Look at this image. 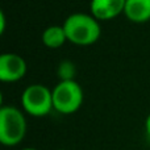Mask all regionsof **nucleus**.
I'll return each instance as SVG.
<instances>
[{
  "instance_id": "nucleus-1",
  "label": "nucleus",
  "mask_w": 150,
  "mask_h": 150,
  "mask_svg": "<svg viewBox=\"0 0 150 150\" xmlns=\"http://www.w3.org/2000/svg\"><path fill=\"white\" fill-rule=\"evenodd\" d=\"M62 25L67 36V41L75 46H91L100 38V21L91 13H71Z\"/></svg>"
},
{
  "instance_id": "nucleus-2",
  "label": "nucleus",
  "mask_w": 150,
  "mask_h": 150,
  "mask_svg": "<svg viewBox=\"0 0 150 150\" xmlns=\"http://www.w3.org/2000/svg\"><path fill=\"white\" fill-rule=\"evenodd\" d=\"M28 122L24 111L16 105H1L0 108V142L13 148L25 138Z\"/></svg>"
},
{
  "instance_id": "nucleus-3",
  "label": "nucleus",
  "mask_w": 150,
  "mask_h": 150,
  "mask_svg": "<svg viewBox=\"0 0 150 150\" xmlns=\"http://www.w3.org/2000/svg\"><path fill=\"white\" fill-rule=\"evenodd\" d=\"M84 100L83 88L76 80H59L53 88V105L61 115H73Z\"/></svg>"
},
{
  "instance_id": "nucleus-4",
  "label": "nucleus",
  "mask_w": 150,
  "mask_h": 150,
  "mask_svg": "<svg viewBox=\"0 0 150 150\" xmlns=\"http://www.w3.org/2000/svg\"><path fill=\"white\" fill-rule=\"evenodd\" d=\"M21 107L25 113L32 117H44L54 109L53 90L41 83L30 84L23 91Z\"/></svg>"
},
{
  "instance_id": "nucleus-5",
  "label": "nucleus",
  "mask_w": 150,
  "mask_h": 150,
  "mask_svg": "<svg viewBox=\"0 0 150 150\" xmlns=\"http://www.w3.org/2000/svg\"><path fill=\"white\" fill-rule=\"evenodd\" d=\"M28 65L21 55L4 53L0 55V80L3 83H16L26 75Z\"/></svg>"
},
{
  "instance_id": "nucleus-6",
  "label": "nucleus",
  "mask_w": 150,
  "mask_h": 150,
  "mask_svg": "<svg viewBox=\"0 0 150 150\" xmlns=\"http://www.w3.org/2000/svg\"><path fill=\"white\" fill-rule=\"evenodd\" d=\"M127 0H91L90 13L99 21H109L124 15Z\"/></svg>"
},
{
  "instance_id": "nucleus-7",
  "label": "nucleus",
  "mask_w": 150,
  "mask_h": 150,
  "mask_svg": "<svg viewBox=\"0 0 150 150\" xmlns=\"http://www.w3.org/2000/svg\"><path fill=\"white\" fill-rule=\"evenodd\" d=\"M125 17L134 24H144L150 20V0H127Z\"/></svg>"
},
{
  "instance_id": "nucleus-8",
  "label": "nucleus",
  "mask_w": 150,
  "mask_h": 150,
  "mask_svg": "<svg viewBox=\"0 0 150 150\" xmlns=\"http://www.w3.org/2000/svg\"><path fill=\"white\" fill-rule=\"evenodd\" d=\"M42 44L49 49H59L67 41L63 25H50L42 32Z\"/></svg>"
},
{
  "instance_id": "nucleus-9",
  "label": "nucleus",
  "mask_w": 150,
  "mask_h": 150,
  "mask_svg": "<svg viewBox=\"0 0 150 150\" xmlns=\"http://www.w3.org/2000/svg\"><path fill=\"white\" fill-rule=\"evenodd\" d=\"M75 74H76V67H75L74 62L69 59H65L58 65L57 75L59 80H74Z\"/></svg>"
},
{
  "instance_id": "nucleus-10",
  "label": "nucleus",
  "mask_w": 150,
  "mask_h": 150,
  "mask_svg": "<svg viewBox=\"0 0 150 150\" xmlns=\"http://www.w3.org/2000/svg\"><path fill=\"white\" fill-rule=\"evenodd\" d=\"M5 25H7V20H5V13L0 11V34H4Z\"/></svg>"
},
{
  "instance_id": "nucleus-11",
  "label": "nucleus",
  "mask_w": 150,
  "mask_h": 150,
  "mask_svg": "<svg viewBox=\"0 0 150 150\" xmlns=\"http://www.w3.org/2000/svg\"><path fill=\"white\" fill-rule=\"evenodd\" d=\"M145 132H146V136L150 137V113L148 115V117L145 120Z\"/></svg>"
},
{
  "instance_id": "nucleus-12",
  "label": "nucleus",
  "mask_w": 150,
  "mask_h": 150,
  "mask_svg": "<svg viewBox=\"0 0 150 150\" xmlns=\"http://www.w3.org/2000/svg\"><path fill=\"white\" fill-rule=\"evenodd\" d=\"M21 150H38V149H36V148H24Z\"/></svg>"
},
{
  "instance_id": "nucleus-13",
  "label": "nucleus",
  "mask_w": 150,
  "mask_h": 150,
  "mask_svg": "<svg viewBox=\"0 0 150 150\" xmlns=\"http://www.w3.org/2000/svg\"><path fill=\"white\" fill-rule=\"evenodd\" d=\"M57 150H67V149H57Z\"/></svg>"
}]
</instances>
